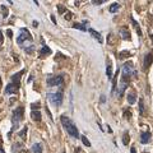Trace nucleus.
Instances as JSON below:
<instances>
[{"mask_svg":"<svg viewBox=\"0 0 153 153\" xmlns=\"http://www.w3.org/2000/svg\"><path fill=\"white\" fill-rule=\"evenodd\" d=\"M17 44L21 46L27 54H32V52L35 51L33 38H32L31 33L27 28H21V30H19V35L17 37Z\"/></svg>","mask_w":153,"mask_h":153,"instance_id":"nucleus-1","label":"nucleus"},{"mask_svg":"<svg viewBox=\"0 0 153 153\" xmlns=\"http://www.w3.org/2000/svg\"><path fill=\"white\" fill-rule=\"evenodd\" d=\"M60 121L61 124H63L64 129L66 130V133L69 134L70 137L75 138V139H79V131H78V128H76V125L70 120V117H68L66 115H63V116L60 117Z\"/></svg>","mask_w":153,"mask_h":153,"instance_id":"nucleus-2","label":"nucleus"},{"mask_svg":"<svg viewBox=\"0 0 153 153\" xmlns=\"http://www.w3.org/2000/svg\"><path fill=\"white\" fill-rule=\"evenodd\" d=\"M47 98H49V101L54 105V106L59 107L61 103H63V88H60L59 91H56V92H49L47 93Z\"/></svg>","mask_w":153,"mask_h":153,"instance_id":"nucleus-3","label":"nucleus"},{"mask_svg":"<svg viewBox=\"0 0 153 153\" xmlns=\"http://www.w3.org/2000/svg\"><path fill=\"white\" fill-rule=\"evenodd\" d=\"M137 76V70L134 68V64L131 61H128L123 65V78L130 80V78H135Z\"/></svg>","mask_w":153,"mask_h":153,"instance_id":"nucleus-4","label":"nucleus"},{"mask_svg":"<svg viewBox=\"0 0 153 153\" xmlns=\"http://www.w3.org/2000/svg\"><path fill=\"white\" fill-rule=\"evenodd\" d=\"M46 84L50 88L52 87H63L64 84V75H51L46 79Z\"/></svg>","mask_w":153,"mask_h":153,"instance_id":"nucleus-5","label":"nucleus"},{"mask_svg":"<svg viewBox=\"0 0 153 153\" xmlns=\"http://www.w3.org/2000/svg\"><path fill=\"white\" fill-rule=\"evenodd\" d=\"M23 117H25V107L19 106L13 111V124H14V126L17 128L18 124L23 120Z\"/></svg>","mask_w":153,"mask_h":153,"instance_id":"nucleus-6","label":"nucleus"},{"mask_svg":"<svg viewBox=\"0 0 153 153\" xmlns=\"http://www.w3.org/2000/svg\"><path fill=\"white\" fill-rule=\"evenodd\" d=\"M128 85H129V80L125 79V78H121V82H120V84H119L117 91H115V93L121 97V96L124 94V92H125V89H126Z\"/></svg>","mask_w":153,"mask_h":153,"instance_id":"nucleus-7","label":"nucleus"},{"mask_svg":"<svg viewBox=\"0 0 153 153\" xmlns=\"http://www.w3.org/2000/svg\"><path fill=\"white\" fill-rule=\"evenodd\" d=\"M18 91H19V85L14 84L12 82V83H9L5 87V94H17Z\"/></svg>","mask_w":153,"mask_h":153,"instance_id":"nucleus-8","label":"nucleus"},{"mask_svg":"<svg viewBox=\"0 0 153 153\" xmlns=\"http://www.w3.org/2000/svg\"><path fill=\"white\" fill-rule=\"evenodd\" d=\"M152 140V134L151 131H144L140 134V143L142 144H148Z\"/></svg>","mask_w":153,"mask_h":153,"instance_id":"nucleus-9","label":"nucleus"},{"mask_svg":"<svg viewBox=\"0 0 153 153\" xmlns=\"http://www.w3.org/2000/svg\"><path fill=\"white\" fill-rule=\"evenodd\" d=\"M52 54V51H51V49L49 46H46V45H44L41 47V50H40V52H38V55H40V57L41 59H44V57H46L47 55H51Z\"/></svg>","mask_w":153,"mask_h":153,"instance_id":"nucleus-10","label":"nucleus"},{"mask_svg":"<svg viewBox=\"0 0 153 153\" xmlns=\"http://www.w3.org/2000/svg\"><path fill=\"white\" fill-rule=\"evenodd\" d=\"M153 63V54L149 52V54H147L146 57H144V63H143V66H144V70H147L149 66L152 65Z\"/></svg>","mask_w":153,"mask_h":153,"instance_id":"nucleus-11","label":"nucleus"},{"mask_svg":"<svg viewBox=\"0 0 153 153\" xmlns=\"http://www.w3.org/2000/svg\"><path fill=\"white\" fill-rule=\"evenodd\" d=\"M25 69L23 70H21V71H18L17 74H13L12 75V82L14 83V84H17V85H19L21 87V75H23V73H25Z\"/></svg>","mask_w":153,"mask_h":153,"instance_id":"nucleus-12","label":"nucleus"},{"mask_svg":"<svg viewBox=\"0 0 153 153\" xmlns=\"http://www.w3.org/2000/svg\"><path fill=\"white\" fill-rule=\"evenodd\" d=\"M120 36H121L123 40H129V41L131 40L130 32H129V30H128L126 27H123V28H120Z\"/></svg>","mask_w":153,"mask_h":153,"instance_id":"nucleus-13","label":"nucleus"},{"mask_svg":"<svg viewBox=\"0 0 153 153\" xmlns=\"http://www.w3.org/2000/svg\"><path fill=\"white\" fill-rule=\"evenodd\" d=\"M88 32L91 33V35H92V37H93V38H96V40H97V41L100 42V44H102V42H103L102 37H101V33H100V32H96L94 30H92V28H89Z\"/></svg>","mask_w":153,"mask_h":153,"instance_id":"nucleus-14","label":"nucleus"},{"mask_svg":"<svg viewBox=\"0 0 153 153\" xmlns=\"http://www.w3.org/2000/svg\"><path fill=\"white\" fill-rule=\"evenodd\" d=\"M106 74L108 79H112V66H111V60L107 59V68H106Z\"/></svg>","mask_w":153,"mask_h":153,"instance_id":"nucleus-15","label":"nucleus"},{"mask_svg":"<svg viewBox=\"0 0 153 153\" xmlns=\"http://www.w3.org/2000/svg\"><path fill=\"white\" fill-rule=\"evenodd\" d=\"M31 117H32L33 121H40L41 120V114H40V111H35V110H32Z\"/></svg>","mask_w":153,"mask_h":153,"instance_id":"nucleus-16","label":"nucleus"},{"mask_svg":"<svg viewBox=\"0 0 153 153\" xmlns=\"http://www.w3.org/2000/svg\"><path fill=\"white\" fill-rule=\"evenodd\" d=\"M32 152L33 153H42V152H44V149H42V146L40 144V143H35V144L32 146Z\"/></svg>","mask_w":153,"mask_h":153,"instance_id":"nucleus-17","label":"nucleus"},{"mask_svg":"<svg viewBox=\"0 0 153 153\" xmlns=\"http://www.w3.org/2000/svg\"><path fill=\"white\" fill-rule=\"evenodd\" d=\"M131 22H133V25H134V28H135V31L138 33V36H140L142 37V30H140V26H139V23H138L135 19H133L131 18Z\"/></svg>","mask_w":153,"mask_h":153,"instance_id":"nucleus-18","label":"nucleus"},{"mask_svg":"<svg viewBox=\"0 0 153 153\" xmlns=\"http://www.w3.org/2000/svg\"><path fill=\"white\" fill-rule=\"evenodd\" d=\"M119 9H120V5H119L117 3H114V4H111V5H110L108 10H110V13H116Z\"/></svg>","mask_w":153,"mask_h":153,"instance_id":"nucleus-19","label":"nucleus"},{"mask_svg":"<svg viewBox=\"0 0 153 153\" xmlns=\"http://www.w3.org/2000/svg\"><path fill=\"white\" fill-rule=\"evenodd\" d=\"M107 44L111 45V46H114L115 44H116V38H115V36L112 35V33H110V35L107 36Z\"/></svg>","mask_w":153,"mask_h":153,"instance_id":"nucleus-20","label":"nucleus"},{"mask_svg":"<svg viewBox=\"0 0 153 153\" xmlns=\"http://www.w3.org/2000/svg\"><path fill=\"white\" fill-rule=\"evenodd\" d=\"M13 152H14V153L23 152V146H22V144H19V143H16V144L13 146Z\"/></svg>","mask_w":153,"mask_h":153,"instance_id":"nucleus-21","label":"nucleus"},{"mask_svg":"<svg viewBox=\"0 0 153 153\" xmlns=\"http://www.w3.org/2000/svg\"><path fill=\"white\" fill-rule=\"evenodd\" d=\"M137 101V98H135V94L134 93H128V102L130 103V105H133L134 102Z\"/></svg>","mask_w":153,"mask_h":153,"instance_id":"nucleus-22","label":"nucleus"},{"mask_svg":"<svg viewBox=\"0 0 153 153\" xmlns=\"http://www.w3.org/2000/svg\"><path fill=\"white\" fill-rule=\"evenodd\" d=\"M129 142H130V137H129V134L125 131V133H124V135H123V143H124V146H128Z\"/></svg>","mask_w":153,"mask_h":153,"instance_id":"nucleus-23","label":"nucleus"},{"mask_svg":"<svg viewBox=\"0 0 153 153\" xmlns=\"http://www.w3.org/2000/svg\"><path fill=\"white\" fill-rule=\"evenodd\" d=\"M73 28H75V30H80V31H85V30H87V28H85L83 25H82V23H74V25H73Z\"/></svg>","mask_w":153,"mask_h":153,"instance_id":"nucleus-24","label":"nucleus"},{"mask_svg":"<svg viewBox=\"0 0 153 153\" xmlns=\"http://www.w3.org/2000/svg\"><path fill=\"white\" fill-rule=\"evenodd\" d=\"M27 130H28V128H27V126H25V128L22 129V131H19V133H18V135L21 137L22 139H26V134H27Z\"/></svg>","mask_w":153,"mask_h":153,"instance_id":"nucleus-25","label":"nucleus"},{"mask_svg":"<svg viewBox=\"0 0 153 153\" xmlns=\"http://www.w3.org/2000/svg\"><path fill=\"white\" fill-rule=\"evenodd\" d=\"M139 114L140 115L144 114V103H143V98L139 100Z\"/></svg>","mask_w":153,"mask_h":153,"instance_id":"nucleus-26","label":"nucleus"},{"mask_svg":"<svg viewBox=\"0 0 153 153\" xmlns=\"http://www.w3.org/2000/svg\"><path fill=\"white\" fill-rule=\"evenodd\" d=\"M71 18H73V14H71V12L66 10V12L64 13V19H65V21H70Z\"/></svg>","mask_w":153,"mask_h":153,"instance_id":"nucleus-27","label":"nucleus"},{"mask_svg":"<svg viewBox=\"0 0 153 153\" xmlns=\"http://www.w3.org/2000/svg\"><path fill=\"white\" fill-rule=\"evenodd\" d=\"M129 55H130V52L129 51H123L119 54V59H125V57H128Z\"/></svg>","mask_w":153,"mask_h":153,"instance_id":"nucleus-28","label":"nucleus"},{"mask_svg":"<svg viewBox=\"0 0 153 153\" xmlns=\"http://www.w3.org/2000/svg\"><path fill=\"white\" fill-rule=\"evenodd\" d=\"M124 117L128 119V120H130V119H131V112H130V110H125V111H124Z\"/></svg>","mask_w":153,"mask_h":153,"instance_id":"nucleus-29","label":"nucleus"},{"mask_svg":"<svg viewBox=\"0 0 153 153\" xmlns=\"http://www.w3.org/2000/svg\"><path fill=\"white\" fill-rule=\"evenodd\" d=\"M80 139H82V142H83V144H84V146L91 147V143H89V140H88V139H87V138H85L84 135H82V137H80Z\"/></svg>","mask_w":153,"mask_h":153,"instance_id":"nucleus-30","label":"nucleus"},{"mask_svg":"<svg viewBox=\"0 0 153 153\" xmlns=\"http://www.w3.org/2000/svg\"><path fill=\"white\" fill-rule=\"evenodd\" d=\"M1 12H3V17L7 18L8 17V8L5 5H1Z\"/></svg>","mask_w":153,"mask_h":153,"instance_id":"nucleus-31","label":"nucleus"},{"mask_svg":"<svg viewBox=\"0 0 153 153\" xmlns=\"http://www.w3.org/2000/svg\"><path fill=\"white\" fill-rule=\"evenodd\" d=\"M107 0H92V3L93 4H97V5H100V4H103V3H106Z\"/></svg>","mask_w":153,"mask_h":153,"instance_id":"nucleus-32","label":"nucleus"},{"mask_svg":"<svg viewBox=\"0 0 153 153\" xmlns=\"http://www.w3.org/2000/svg\"><path fill=\"white\" fill-rule=\"evenodd\" d=\"M38 108H40V102L32 103V110H38Z\"/></svg>","mask_w":153,"mask_h":153,"instance_id":"nucleus-33","label":"nucleus"},{"mask_svg":"<svg viewBox=\"0 0 153 153\" xmlns=\"http://www.w3.org/2000/svg\"><path fill=\"white\" fill-rule=\"evenodd\" d=\"M4 42V36H3V32H1V30H0V45H1Z\"/></svg>","mask_w":153,"mask_h":153,"instance_id":"nucleus-34","label":"nucleus"},{"mask_svg":"<svg viewBox=\"0 0 153 153\" xmlns=\"http://www.w3.org/2000/svg\"><path fill=\"white\" fill-rule=\"evenodd\" d=\"M7 35H8L9 38H12V37H13V32H12V30H8V31H7Z\"/></svg>","mask_w":153,"mask_h":153,"instance_id":"nucleus-35","label":"nucleus"},{"mask_svg":"<svg viewBox=\"0 0 153 153\" xmlns=\"http://www.w3.org/2000/svg\"><path fill=\"white\" fill-rule=\"evenodd\" d=\"M59 12L60 13H63V12H66V9L63 7V5H59Z\"/></svg>","mask_w":153,"mask_h":153,"instance_id":"nucleus-36","label":"nucleus"},{"mask_svg":"<svg viewBox=\"0 0 153 153\" xmlns=\"http://www.w3.org/2000/svg\"><path fill=\"white\" fill-rule=\"evenodd\" d=\"M51 21H52V23H54V25H56V19H55L54 16H51Z\"/></svg>","mask_w":153,"mask_h":153,"instance_id":"nucleus-37","label":"nucleus"},{"mask_svg":"<svg viewBox=\"0 0 153 153\" xmlns=\"http://www.w3.org/2000/svg\"><path fill=\"white\" fill-rule=\"evenodd\" d=\"M33 27H38V22H36V21H33Z\"/></svg>","mask_w":153,"mask_h":153,"instance_id":"nucleus-38","label":"nucleus"},{"mask_svg":"<svg viewBox=\"0 0 153 153\" xmlns=\"http://www.w3.org/2000/svg\"><path fill=\"white\" fill-rule=\"evenodd\" d=\"M130 153H137V151H135V147H133V148H131V151H130Z\"/></svg>","mask_w":153,"mask_h":153,"instance_id":"nucleus-39","label":"nucleus"},{"mask_svg":"<svg viewBox=\"0 0 153 153\" xmlns=\"http://www.w3.org/2000/svg\"><path fill=\"white\" fill-rule=\"evenodd\" d=\"M101 102H105V96H101Z\"/></svg>","mask_w":153,"mask_h":153,"instance_id":"nucleus-40","label":"nucleus"},{"mask_svg":"<svg viewBox=\"0 0 153 153\" xmlns=\"http://www.w3.org/2000/svg\"><path fill=\"white\" fill-rule=\"evenodd\" d=\"M33 1H35V3H36V5H38V1H37V0H33Z\"/></svg>","mask_w":153,"mask_h":153,"instance_id":"nucleus-41","label":"nucleus"},{"mask_svg":"<svg viewBox=\"0 0 153 153\" xmlns=\"http://www.w3.org/2000/svg\"><path fill=\"white\" fill-rule=\"evenodd\" d=\"M0 85H1V78H0Z\"/></svg>","mask_w":153,"mask_h":153,"instance_id":"nucleus-42","label":"nucleus"},{"mask_svg":"<svg viewBox=\"0 0 153 153\" xmlns=\"http://www.w3.org/2000/svg\"><path fill=\"white\" fill-rule=\"evenodd\" d=\"M63 153H65V152H63Z\"/></svg>","mask_w":153,"mask_h":153,"instance_id":"nucleus-43","label":"nucleus"}]
</instances>
